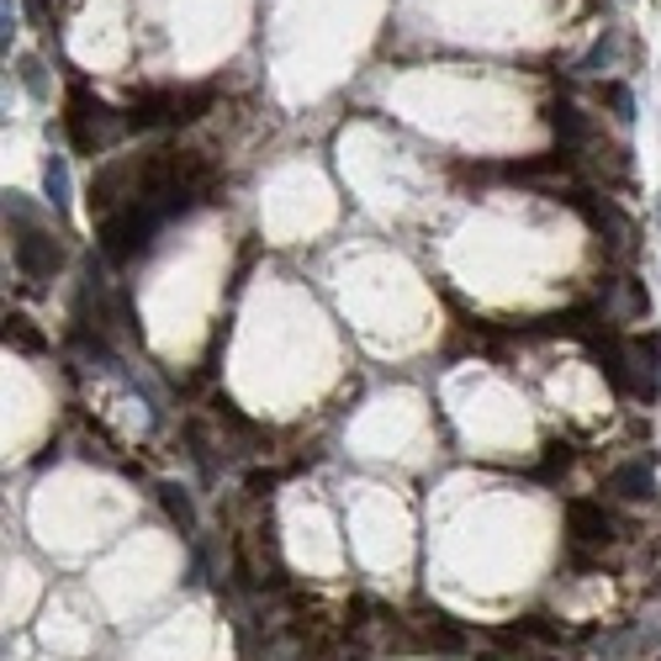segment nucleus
I'll return each instance as SVG.
<instances>
[{"mask_svg": "<svg viewBox=\"0 0 661 661\" xmlns=\"http://www.w3.org/2000/svg\"><path fill=\"white\" fill-rule=\"evenodd\" d=\"M614 48H619V37H614V27L603 32L599 43H593V48H588V54H582V59H577V75H593V69H608V59H614Z\"/></svg>", "mask_w": 661, "mask_h": 661, "instance_id": "f8f14e48", "label": "nucleus"}, {"mask_svg": "<svg viewBox=\"0 0 661 661\" xmlns=\"http://www.w3.org/2000/svg\"><path fill=\"white\" fill-rule=\"evenodd\" d=\"M5 344H16V350H43V333L32 329V318H22V312H5Z\"/></svg>", "mask_w": 661, "mask_h": 661, "instance_id": "9d476101", "label": "nucleus"}, {"mask_svg": "<svg viewBox=\"0 0 661 661\" xmlns=\"http://www.w3.org/2000/svg\"><path fill=\"white\" fill-rule=\"evenodd\" d=\"M603 101L614 106V122H619V127H630L635 122V91L625 86V80H608V86H603Z\"/></svg>", "mask_w": 661, "mask_h": 661, "instance_id": "9b49d317", "label": "nucleus"}, {"mask_svg": "<svg viewBox=\"0 0 661 661\" xmlns=\"http://www.w3.org/2000/svg\"><path fill=\"white\" fill-rule=\"evenodd\" d=\"M608 492L625 498V503H651L657 498V477H651V460H630V466H614L608 471Z\"/></svg>", "mask_w": 661, "mask_h": 661, "instance_id": "423d86ee", "label": "nucleus"}, {"mask_svg": "<svg viewBox=\"0 0 661 661\" xmlns=\"http://www.w3.org/2000/svg\"><path fill=\"white\" fill-rule=\"evenodd\" d=\"M64 127H69V144H75L80 153H101L122 133V127H127V117H112L101 101H91V95L75 86V95H69V112H64Z\"/></svg>", "mask_w": 661, "mask_h": 661, "instance_id": "f257e3e1", "label": "nucleus"}, {"mask_svg": "<svg viewBox=\"0 0 661 661\" xmlns=\"http://www.w3.org/2000/svg\"><path fill=\"white\" fill-rule=\"evenodd\" d=\"M413 630H419V640L434 646V651H466V646H471V635L460 630L451 614H440V608H423L419 619H413Z\"/></svg>", "mask_w": 661, "mask_h": 661, "instance_id": "39448f33", "label": "nucleus"}, {"mask_svg": "<svg viewBox=\"0 0 661 661\" xmlns=\"http://www.w3.org/2000/svg\"><path fill=\"white\" fill-rule=\"evenodd\" d=\"M503 635H513V640H535V646H567V630H561L556 619H545V614H524V619Z\"/></svg>", "mask_w": 661, "mask_h": 661, "instance_id": "0eeeda50", "label": "nucleus"}, {"mask_svg": "<svg viewBox=\"0 0 661 661\" xmlns=\"http://www.w3.org/2000/svg\"><path fill=\"white\" fill-rule=\"evenodd\" d=\"M657 217H661V212H657Z\"/></svg>", "mask_w": 661, "mask_h": 661, "instance_id": "4468645a", "label": "nucleus"}, {"mask_svg": "<svg viewBox=\"0 0 661 661\" xmlns=\"http://www.w3.org/2000/svg\"><path fill=\"white\" fill-rule=\"evenodd\" d=\"M159 509L181 524V535H191V529H196V503H191V492H185V487H175V481H159Z\"/></svg>", "mask_w": 661, "mask_h": 661, "instance_id": "6e6552de", "label": "nucleus"}, {"mask_svg": "<svg viewBox=\"0 0 661 661\" xmlns=\"http://www.w3.org/2000/svg\"><path fill=\"white\" fill-rule=\"evenodd\" d=\"M43 191H48L54 207H69V164H64V153L43 159Z\"/></svg>", "mask_w": 661, "mask_h": 661, "instance_id": "1a4fd4ad", "label": "nucleus"}, {"mask_svg": "<svg viewBox=\"0 0 661 661\" xmlns=\"http://www.w3.org/2000/svg\"><path fill=\"white\" fill-rule=\"evenodd\" d=\"M11 239H16V271L27 286H43V281H54L64 271V243L37 223V228H11Z\"/></svg>", "mask_w": 661, "mask_h": 661, "instance_id": "f03ea898", "label": "nucleus"}, {"mask_svg": "<svg viewBox=\"0 0 661 661\" xmlns=\"http://www.w3.org/2000/svg\"><path fill=\"white\" fill-rule=\"evenodd\" d=\"M22 80H27V91L37 95V101L48 95V86H43V64H37V59H22Z\"/></svg>", "mask_w": 661, "mask_h": 661, "instance_id": "ddd939ff", "label": "nucleus"}, {"mask_svg": "<svg viewBox=\"0 0 661 661\" xmlns=\"http://www.w3.org/2000/svg\"><path fill=\"white\" fill-rule=\"evenodd\" d=\"M545 122L561 133V149H571V153L593 149V138H599V133H593V122L582 117L571 101H550V106H545Z\"/></svg>", "mask_w": 661, "mask_h": 661, "instance_id": "20e7f679", "label": "nucleus"}, {"mask_svg": "<svg viewBox=\"0 0 661 661\" xmlns=\"http://www.w3.org/2000/svg\"><path fill=\"white\" fill-rule=\"evenodd\" d=\"M567 529L577 545H603L614 540V518L603 513V503H588V498H571L567 503Z\"/></svg>", "mask_w": 661, "mask_h": 661, "instance_id": "7ed1b4c3", "label": "nucleus"}]
</instances>
